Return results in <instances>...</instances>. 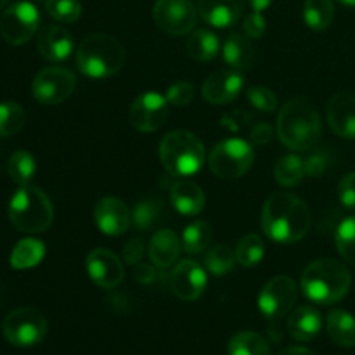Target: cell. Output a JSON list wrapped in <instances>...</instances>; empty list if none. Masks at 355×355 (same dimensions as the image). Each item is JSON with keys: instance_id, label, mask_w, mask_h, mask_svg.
Masks as SVG:
<instances>
[{"instance_id": "1", "label": "cell", "mask_w": 355, "mask_h": 355, "mask_svg": "<svg viewBox=\"0 0 355 355\" xmlns=\"http://www.w3.org/2000/svg\"><path fill=\"white\" fill-rule=\"evenodd\" d=\"M263 234L281 245L300 241L312 225L307 203L291 193H276L266 201L260 218Z\"/></svg>"}, {"instance_id": "2", "label": "cell", "mask_w": 355, "mask_h": 355, "mask_svg": "<svg viewBox=\"0 0 355 355\" xmlns=\"http://www.w3.org/2000/svg\"><path fill=\"white\" fill-rule=\"evenodd\" d=\"M321 118L307 97L288 101L277 116V135L293 151H311L321 139Z\"/></svg>"}, {"instance_id": "3", "label": "cell", "mask_w": 355, "mask_h": 355, "mask_svg": "<svg viewBox=\"0 0 355 355\" xmlns=\"http://www.w3.org/2000/svg\"><path fill=\"white\" fill-rule=\"evenodd\" d=\"M350 284L349 269L335 259L315 260L302 274V291L314 304H336L349 293Z\"/></svg>"}, {"instance_id": "4", "label": "cell", "mask_w": 355, "mask_h": 355, "mask_svg": "<svg viewBox=\"0 0 355 355\" xmlns=\"http://www.w3.org/2000/svg\"><path fill=\"white\" fill-rule=\"evenodd\" d=\"M125 64V49L104 33L89 35L76 51V66L87 78L103 80L116 75Z\"/></svg>"}, {"instance_id": "5", "label": "cell", "mask_w": 355, "mask_h": 355, "mask_svg": "<svg viewBox=\"0 0 355 355\" xmlns=\"http://www.w3.org/2000/svg\"><path fill=\"white\" fill-rule=\"evenodd\" d=\"M159 159L172 177H191L205 163V146L196 134L173 130L162 139Z\"/></svg>"}, {"instance_id": "6", "label": "cell", "mask_w": 355, "mask_h": 355, "mask_svg": "<svg viewBox=\"0 0 355 355\" xmlns=\"http://www.w3.org/2000/svg\"><path fill=\"white\" fill-rule=\"evenodd\" d=\"M9 218L21 232L38 234L51 227L54 208L44 191L28 184L14 193L9 203Z\"/></svg>"}, {"instance_id": "7", "label": "cell", "mask_w": 355, "mask_h": 355, "mask_svg": "<svg viewBox=\"0 0 355 355\" xmlns=\"http://www.w3.org/2000/svg\"><path fill=\"white\" fill-rule=\"evenodd\" d=\"M253 159L255 151L252 144L243 139H225L214 146L208 156V165L217 177L232 180L245 175L252 168Z\"/></svg>"}, {"instance_id": "8", "label": "cell", "mask_w": 355, "mask_h": 355, "mask_svg": "<svg viewBox=\"0 0 355 355\" xmlns=\"http://www.w3.org/2000/svg\"><path fill=\"white\" fill-rule=\"evenodd\" d=\"M47 319L31 307H21L10 312L2 324L3 338L14 347H33L47 335Z\"/></svg>"}, {"instance_id": "9", "label": "cell", "mask_w": 355, "mask_h": 355, "mask_svg": "<svg viewBox=\"0 0 355 355\" xmlns=\"http://www.w3.org/2000/svg\"><path fill=\"white\" fill-rule=\"evenodd\" d=\"M40 14L31 2H16L0 17V35L10 45H23L38 31Z\"/></svg>"}, {"instance_id": "10", "label": "cell", "mask_w": 355, "mask_h": 355, "mask_svg": "<svg viewBox=\"0 0 355 355\" xmlns=\"http://www.w3.org/2000/svg\"><path fill=\"white\" fill-rule=\"evenodd\" d=\"M76 87V76L71 69L61 66L45 68L35 76L31 83V94L42 104L64 103Z\"/></svg>"}, {"instance_id": "11", "label": "cell", "mask_w": 355, "mask_h": 355, "mask_svg": "<svg viewBox=\"0 0 355 355\" xmlns=\"http://www.w3.org/2000/svg\"><path fill=\"white\" fill-rule=\"evenodd\" d=\"M298 288L288 276H276L262 288L259 295V309L267 319L277 321L290 314L297 304Z\"/></svg>"}, {"instance_id": "12", "label": "cell", "mask_w": 355, "mask_h": 355, "mask_svg": "<svg viewBox=\"0 0 355 355\" xmlns=\"http://www.w3.org/2000/svg\"><path fill=\"white\" fill-rule=\"evenodd\" d=\"M153 17L165 33L179 37L193 30L198 21V10L191 0H156Z\"/></svg>"}, {"instance_id": "13", "label": "cell", "mask_w": 355, "mask_h": 355, "mask_svg": "<svg viewBox=\"0 0 355 355\" xmlns=\"http://www.w3.org/2000/svg\"><path fill=\"white\" fill-rule=\"evenodd\" d=\"M132 127L139 132H155L165 125L168 118V101L159 92H142L130 104Z\"/></svg>"}, {"instance_id": "14", "label": "cell", "mask_w": 355, "mask_h": 355, "mask_svg": "<svg viewBox=\"0 0 355 355\" xmlns=\"http://www.w3.org/2000/svg\"><path fill=\"white\" fill-rule=\"evenodd\" d=\"M168 284L177 298L184 302H194L207 290V272L194 260H182L170 272Z\"/></svg>"}, {"instance_id": "15", "label": "cell", "mask_w": 355, "mask_h": 355, "mask_svg": "<svg viewBox=\"0 0 355 355\" xmlns=\"http://www.w3.org/2000/svg\"><path fill=\"white\" fill-rule=\"evenodd\" d=\"M89 277L104 290H113L123 281V263L113 252L96 248L87 255L85 260Z\"/></svg>"}, {"instance_id": "16", "label": "cell", "mask_w": 355, "mask_h": 355, "mask_svg": "<svg viewBox=\"0 0 355 355\" xmlns=\"http://www.w3.org/2000/svg\"><path fill=\"white\" fill-rule=\"evenodd\" d=\"M245 87V76L238 69H220L205 80L201 96L210 104L232 103Z\"/></svg>"}, {"instance_id": "17", "label": "cell", "mask_w": 355, "mask_h": 355, "mask_svg": "<svg viewBox=\"0 0 355 355\" xmlns=\"http://www.w3.org/2000/svg\"><path fill=\"white\" fill-rule=\"evenodd\" d=\"M94 222L103 234L121 236L132 224L130 210L118 198H103L94 208Z\"/></svg>"}, {"instance_id": "18", "label": "cell", "mask_w": 355, "mask_h": 355, "mask_svg": "<svg viewBox=\"0 0 355 355\" xmlns=\"http://www.w3.org/2000/svg\"><path fill=\"white\" fill-rule=\"evenodd\" d=\"M326 118L338 137L355 139V94L340 92L333 96L328 103Z\"/></svg>"}, {"instance_id": "19", "label": "cell", "mask_w": 355, "mask_h": 355, "mask_svg": "<svg viewBox=\"0 0 355 355\" xmlns=\"http://www.w3.org/2000/svg\"><path fill=\"white\" fill-rule=\"evenodd\" d=\"M37 47L40 54L49 61H64L71 55L75 49V40L73 35L66 28L51 24L40 30V35L37 38Z\"/></svg>"}, {"instance_id": "20", "label": "cell", "mask_w": 355, "mask_h": 355, "mask_svg": "<svg viewBox=\"0 0 355 355\" xmlns=\"http://www.w3.org/2000/svg\"><path fill=\"white\" fill-rule=\"evenodd\" d=\"M245 0H198V12L215 28H229L241 17Z\"/></svg>"}, {"instance_id": "21", "label": "cell", "mask_w": 355, "mask_h": 355, "mask_svg": "<svg viewBox=\"0 0 355 355\" xmlns=\"http://www.w3.org/2000/svg\"><path fill=\"white\" fill-rule=\"evenodd\" d=\"M182 241L172 229H162L155 232L149 241V259L151 263L158 269H168L179 260Z\"/></svg>"}, {"instance_id": "22", "label": "cell", "mask_w": 355, "mask_h": 355, "mask_svg": "<svg viewBox=\"0 0 355 355\" xmlns=\"http://www.w3.org/2000/svg\"><path fill=\"white\" fill-rule=\"evenodd\" d=\"M288 333L297 342H311L321 333L322 319L319 311L311 305H302L295 309L288 318Z\"/></svg>"}, {"instance_id": "23", "label": "cell", "mask_w": 355, "mask_h": 355, "mask_svg": "<svg viewBox=\"0 0 355 355\" xmlns=\"http://www.w3.org/2000/svg\"><path fill=\"white\" fill-rule=\"evenodd\" d=\"M170 201L182 215H198L205 208L203 189L193 180H177L170 189Z\"/></svg>"}, {"instance_id": "24", "label": "cell", "mask_w": 355, "mask_h": 355, "mask_svg": "<svg viewBox=\"0 0 355 355\" xmlns=\"http://www.w3.org/2000/svg\"><path fill=\"white\" fill-rule=\"evenodd\" d=\"M222 54H224L225 62L238 71L252 68L253 62H255V47L248 40V37L241 33L229 35L227 40L224 42V47H222Z\"/></svg>"}, {"instance_id": "25", "label": "cell", "mask_w": 355, "mask_h": 355, "mask_svg": "<svg viewBox=\"0 0 355 355\" xmlns=\"http://www.w3.org/2000/svg\"><path fill=\"white\" fill-rule=\"evenodd\" d=\"M326 331L338 347H355V318L345 311H331L326 318Z\"/></svg>"}, {"instance_id": "26", "label": "cell", "mask_w": 355, "mask_h": 355, "mask_svg": "<svg viewBox=\"0 0 355 355\" xmlns=\"http://www.w3.org/2000/svg\"><path fill=\"white\" fill-rule=\"evenodd\" d=\"M189 55L196 61H211L220 51V42L217 35L208 30H196L189 35L186 42Z\"/></svg>"}, {"instance_id": "27", "label": "cell", "mask_w": 355, "mask_h": 355, "mask_svg": "<svg viewBox=\"0 0 355 355\" xmlns=\"http://www.w3.org/2000/svg\"><path fill=\"white\" fill-rule=\"evenodd\" d=\"M229 355H272L269 342L253 331L236 333L227 345Z\"/></svg>"}, {"instance_id": "28", "label": "cell", "mask_w": 355, "mask_h": 355, "mask_svg": "<svg viewBox=\"0 0 355 355\" xmlns=\"http://www.w3.org/2000/svg\"><path fill=\"white\" fill-rule=\"evenodd\" d=\"M45 246L38 239L26 238L14 246L10 253V266L14 269H31L44 260Z\"/></svg>"}, {"instance_id": "29", "label": "cell", "mask_w": 355, "mask_h": 355, "mask_svg": "<svg viewBox=\"0 0 355 355\" xmlns=\"http://www.w3.org/2000/svg\"><path fill=\"white\" fill-rule=\"evenodd\" d=\"M211 238H214V231L211 225L205 220H196L193 224L187 225L184 229L182 234V248L184 252L189 255H198V253L205 252L210 246Z\"/></svg>"}, {"instance_id": "30", "label": "cell", "mask_w": 355, "mask_h": 355, "mask_svg": "<svg viewBox=\"0 0 355 355\" xmlns=\"http://www.w3.org/2000/svg\"><path fill=\"white\" fill-rule=\"evenodd\" d=\"M305 175H307L305 173V162L300 156H283L274 166V179L283 187L298 186Z\"/></svg>"}, {"instance_id": "31", "label": "cell", "mask_w": 355, "mask_h": 355, "mask_svg": "<svg viewBox=\"0 0 355 355\" xmlns=\"http://www.w3.org/2000/svg\"><path fill=\"white\" fill-rule=\"evenodd\" d=\"M333 16H335L333 0H305L304 19L312 30L322 31L329 28Z\"/></svg>"}, {"instance_id": "32", "label": "cell", "mask_w": 355, "mask_h": 355, "mask_svg": "<svg viewBox=\"0 0 355 355\" xmlns=\"http://www.w3.org/2000/svg\"><path fill=\"white\" fill-rule=\"evenodd\" d=\"M7 172H9V177L14 182L19 184V186H28L35 177V173H37V162H35L30 153L19 149V151L10 156Z\"/></svg>"}, {"instance_id": "33", "label": "cell", "mask_w": 355, "mask_h": 355, "mask_svg": "<svg viewBox=\"0 0 355 355\" xmlns=\"http://www.w3.org/2000/svg\"><path fill=\"white\" fill-rule=\"evenodd\" d=\"M163 214L162 201L156 200V198H151V200L139 201V203L134 205L130 211L132 217V225L139 231H148L151 229L156 222L159 220Z\"/></svg>"}, {"instance_id": "34", "label": "cell", "mask_w": 355, "mask_h": 355, "mask_svg": "<svg viewBox=\"0 0 355 355\" xmlns=\"http://www.w3.org/2000/svg\"><path fill=\"white\" fill-rule=\"evenodd\" d=\"M236 263V253L231 246L227 245H215L211 246L205 257V266L208 272L214 276L222 277L232 270Z\"/></svg>"}, {"instance_id": "35", "label": "cell", "mask_w": 355, "mask_h": 355, "mask_svg": "<svg viewBox=\"0 0 355 355\" xmlns=\"http://www.w3.org/2000/svg\"><path fill=\"white\" fill-rule=\"evenodd\" d=\"M236 262L243 267H253L266 255V245L257 234H248L239 239L236 246Z\"/></svg>"}, {"instance_id": "36", "label": "cell", "mask_w": 355, "mask_h": 355, "mask_svg": "<svg viewBox=\"0 0 355 355\" xmlns=\"http://www.w3.org/2000/svg\"><path fill=\"white\" fill-rule=\"evenodd\" d=\"M26 114L17 103H0V137H9L23 128Z\"/></svg>"}, {"instance_id": "37", "label": "cell", "mask_w": 355, "mask_h": 355, "mask_svg": "<svg viewBox=\"0 0 355 355\" xmlns=\"http://www.w3.org/2000/svg\"><path fill=\"white\" fill-rule=\"evenodd\" d=\"M45 9L59 23H75L82 16L80 0H45Z\"/></svg>"}, {"instance_id": "38", "label": "cell", "mask_w": 355, "mask_h": 355, "mask_svg": "<svg viewBox=\"0 0 355 355\" xmlns=\"http://www.w3.org/2000/svg\"><path fill=\"white\" fill-rule=\"evenodd\" d=\"M336 248L340 255L355 266V217H349L336 229Z\"/></svg>"}, {"instance_id": "39", "label": "cell", "mask_w": 355, "mask_h": 355, "mask_svg": "<svg viewBox=\"0 0 355 355\" xmlns=\"http://www.w3.org/2000/svg\"><path fill=\"white\" fill-rule=\"evenodd\" d=\"M246 99L252 103L253 107L263 111V113H272L277 107L276 94L270 89H267V87H250L246 90Z\"/></svg>"}, {"instance_id": "40", "label": "cell", "mask_w": 355, "mask_h": 355, "mask_svg": "<svg viewBox=\"0 0 355 355\" xmlns=\"http://www.w3.org/2000/svg\"><path fill=\"white\" fill-rule=\"evenodd\" d=\"M166 101L175 107H186L194 97V87L189 82H175L166 90Z\"/></svg>"}, {"instance_id": "41", "label": "cell", "mask_w": 355, "mask_h": 355, "mask_svg": "<svg viewBox=\"0 0 355 355\" xmlns=\"http://www.w3.org/2000/svg\"><path fill=\"white\" fill-rule=\"evenodd\" d=\"M340 203L349 210H355V172L347 173L338 184Z\"/></svg>"}, {"instance_id": "42", "label": "cell", "mask_w": 355, "mask_h": 355, "mask_svg": "<svg viewBox=\"0 0 355 355\" xmlns=\"http://www.w3.org/2000/svg\"><path fill=\"white\" fill-rule=\"evenodd\" d=\"M329 165H331V158H329L328 153L318 151L305 162V173L315 179V177H321L329 168Z\"/></svg>"}, {"instance_id": "43", "label": "cell", "mask_w": 355, "mask_h": 355, "mask_svg": "<svg viewBox=\"0 0 355 355\" xmlns=\"http://www.w3.org/2000/svg\"><path fill=\"white\" fill-rule=\"evenodd\" d=\"M243 30L248 38H260L266 33V19H263L262 12H253L250 14L245 19Z\"/></svg>"}, {"instance_id": "44", "label": "cell", "mask_w": 355, "mask_h": 355, "mask_svg": "<svg viewBox=\"0 0 355 355\" xmlns=\"http://www.w3.org/2000/svg\"><path fill=\"white\" fill-rule=\"evenodd\" d=\"M142 257H144V241L141 238H134L123 246V260L128 266H135L141 263Z\"/></svg>"}, {"instance_id": "45", "label": "cell", "mask_w": 355, "mask_h": 355, "mask_svg": "<svg viewBox=\"0 0 355 355\" xmlns=\"http://www.w3.org/2000/svg\"><path fill=\"white\" fill-rule=\"evenodd\" d=\"M158 279V270L155 267L148 266V263H137L135 269V281L141 284H151Z\"/></svg>"}, {"instance_id": "46", "label": "cell", "mask_w": 355, "mask_h": 355, "mask_svg": "<svg viewBox=\"0 0 355 355\" xmlns=\"http://www.w3.org/2000/svg\"><path fill=\"white\" fill-rule=\"evenodd\" d=\"M252 142L253 144L260 146V144H267V142L272 139V128H270V125L267 123H259L255 128L252 130Z\"/></svg>"}, {"instance_id": "47", "label": "cell", "mask_w": 355, "mask_h": 355, "mask_svg": "<svg viewBox=\"0 0 355 355\" xmlns=\"http://www.w3.org/2000/svg\"><path fill=\"white\" fill-rule=\"evenodd\" d=\"M277 355H318L312 352L311 349H305V347H288V349L281 350Z\"/></svg>"}, {"instance_id": "48", "label": "cell", "mask_w": 355, "mask_h": 355, "mask_svg": "<svg viewBox=\"0 0 355 355\" xmlns=\"http://www.w3.org/2000/svg\"><path fill=\"white\" fill-rule=\"evenodd\" d=\"M248 2L252 6L253 12H263L272 3V0H248Z\"/></svg>"}, {"instance_id": "49", "label": "cell", "mask_w": 355, "mask_h": 355, "mask_svg": "<svg viewBox=\"0 0 355 355\" xmlns=\"http://www.w3.org/2000/svg\"><path fill=\"white\" fill-rule=\"evenodd\" d=\"M340 3H343V6H349V7H355V0H338Z\"/></svg>"}, {"instance_id": "50", "label": "cell", "mask_w": 355, "mask_h": 355, "mask_svg": "<svg viewBox=\"0 0 355 355\" xmlns=\"http://www.w3.org/2000/svg\"><path fill=\"white\" fill-rule=\"evenodd\" d=\"M7 3H9V0H0V10H2Z\"/></svg>"}]
</instances>
